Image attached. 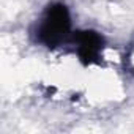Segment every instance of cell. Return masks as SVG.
<instances>
[{
    "mask_svg": "<svg viewBox=\"0 0 134 134\" xmlns=\"http://www.w3.org/2000/svg\"><path fill=\"white\" fill-rule=\"evenodd\" d=\"M77 41H79V54L82 58L90 62L92 58L96 57L99 46H101V36L99 35H96L93 32H85L82 35H79Z\"/></svg>",
    "mask_w": 134,
    "mask_h": 134,
    "instance_id": "7a4b0ae2",
    "label": "cell"
},
{
    "mask_svg": "<svg viewBox=\"0 0 134 134\" xmlns=\"http://www.w3.org/2000/svg\"><path fill=\"white\" fill-rule=\"evenodd\" d=\"M70 30V16L68 10L63 5L57 3L47 8L43 22L40 24L38 29V41L47 44V46H55L60 43L65 35Z\"/></svg>",
    "mask_w": 134,
    "mask_h": 134,
    "instance_id": "6da1fadb",
    "label": "cell"
}]
</instances>
